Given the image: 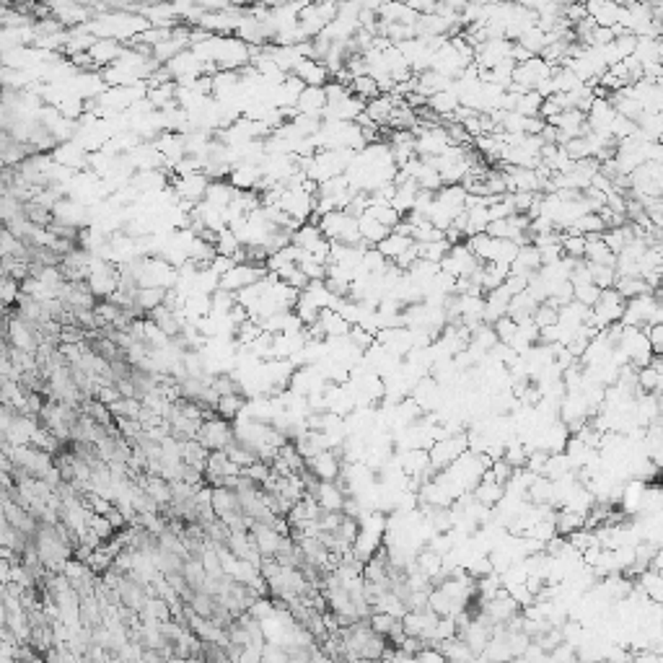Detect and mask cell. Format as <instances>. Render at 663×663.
I'll return each instance as SVG.
<instances>
[{
	"mask_svg": "<svg viewBox=\"0 0 663 663\" xmlns=\"http://www.w3.org/2000/svg\"><path fill=\"white\" fill-rule=\"evenodd\" d=\"M663 47L661 39H650V36H638V44H635V52L632 57L638 60L640 65H653V62H661Z\"/></svg>",
	"mask_w": 663,
	"mask_h": 663,
	"instance_id": "cell-12",
	"label": "cell"
},
{
	"mask_svg": "<svg viewBox=\"0 0 663 663\" xmlns=\"http://www.w3.org/2000/svg\"><path fill=\"white\" fill-rule=\"evenodd\" d=\"M238 249H241V244H238V238L231 233V228L218 231V236H215V254L218 257H236Z\"/></svg>",
	"mask_w": 663,
	"mask_h": 663,
	"instance_id": "cell-21",
	"label": "cell"
},
{
	"mask_svg": "<svg viewBox=\"0 0 663 663\" xmlns=\"http://www.w3.org/2000/svg\"><path fill=\"white\" fill-rule=\"evenodd\" d=\"M122 44L114 39V36H107V39H96L94 44H91V50H88V55H91V60H94V65H114L119 57H122Z\"/></svg>",
	"mask_w": 663,
	"mask_h": 663,
	"instance_id": "cell-7",
	"label": "cell"
},
{
	"mask_svg": "<svg viewBox=\"0 0 663 663\" xmlns=\"http://www.w3.org/2000/svg\"><path fill=\"white\" fill-rule=\"evenodd\" d=\"M622 311H624V298L614 288L601 290L599 301H596L594 308H591V322H588V327H594L596 332L609 329V327L622 322Z\"/></svg>",
	"mask_w": 663,
	"mask_h": 663,
	"instance_id": "cell-1",
	"label": "cell"
},
{
	"mask_svg": "<svg viewBox=\"0 0 663 663\" xmlns=\"http://www.w3.org/2000/svg\"><path fill=\"white\" fill-rule=\"evenodd\" d=\"M599 296H601V290L596 288L594 282L580 285V288L573 290V301H578L580 306H586V308H594V303L599 301Z\"/></svg>",
	"mask_w": 663,
	"mask_h": 663,
	"instance_id": "cell-23",
	"label": "cell"
},
{
	"mask_svg": "<svg viewBox=\"0 0 663 663\" xmlns=\"http://www.w3.org/2000/svg\"><path fill=\"white\" fill-rule=\"evenodd\" d=\"M417 81V94H423L425 99H430V96L441 94V91H446L451 86V81L446 76H441V73H435V70H425V73H420V76H415Z\"/></svg>",
	"mask_w": 663,
	"mask_h": 663,
	"instance_id": "cell-11",
	"label": "cell"
},
{
	"mask_svg": "<svg viewBox=\"0 0 663 663\" xmlns=\"http://www.w3.org/2000/svg\"><path fill=\"white\" fill-rule=\"evenodd\" d=\"M397 624V620L394 617H389V614H383V612H371V617H368V627L374 629L376 635H389V629Z\"/></svg>",
	"mask_w": 663,
	"mask_h": 663,
	"instance_id": "cell-24",
	"label": "cell"
},
{
	"mask_svg": "<svg viewBox=\"0 0 663 663\" xmlns=\"http://www.w3.org/2000/svg\"><path fill=\"white\" fill-rule=\"evenodd\" d=\"M425 107H428V109H430V111H433L435 117L451 119V117H453V114H456V109H459L461 104H459V96L453 94L451 88H446V91H441V94L430 96V99H428Z\"/></svg>",
	"mask_w": 663,
	"mask_h": 663,
	"instance_id": "cell-9",
	"label": "cell"
},
{
	"mask_svg": "<svg viewBox=\"0 0 663 663\" xmlns=\"http://www.w3.org/2000/svg\"><path fill=\"white\" fill-rule=\"evenodd\" d=\"M303 461H306V469L319 482H337V477L342 474V459L337 451H322V453Z\"/></svg>",
	"mask_w": 663,
	"mask_h": 663,
	"instance_id": "cell-3",
	"label": "cell"
},
{
	"mask_svg": "<svg viewBox=\"0 0 663 663\" xmlns=\"http://www.w3.org/2000/svg\"><path fill=\"white\" fill-rule=\"evenodd\" d=\"M562 254L568 259H583L586 254V236H573V233H562Z\"/></svg>",
	"mask_w": 663,
	"mask_h": 663,
	"instance_id": "cell-20",
	"label": "cell"
},
{
	"mask_svg": "<svg viewBox=\"0 0 663 663\" xmlns=\"http://www.w3.org/2000/svg\"><path fill=\"white\" fill-rule=\"evenodd\" d=\"M552 70L554 68H549L542 57L526 60V62H521V65L513 68V86L510 88H516V91H536L545 81H549Z\"/></svg>",
	"mask_w": 663,
	"mask_h": 663,
	"instance_id": "cell-2",
	"label": "cell"
},
{
	"mask_svg": "<svg viewBox=\"0 0 663 663\" xmlns=\"http://www.w3.org/2000/svg\"><path fill=\"white\" fill-rule=\"evenodd\" d=\"M417 249V259H423V262H433V264H441L443 257L449 254L451 244L446 241V238H441V241H430V244H415Z\"/></svg>",
	"mask_w": 663,
	"mask_h": 663,
	"instance_id": "cell-14",
	"label": "cell"
},
{
	"mask_svg": "<svg viewBox=\"0 0 663 663\" xmlns=\"http://www.w3.org/2000/svg\"><path fill=\"white\" fill-rule=\"evenodd\" d=\"M583 528V513H575V510H565L562 508L557 516H554V531L557 536H570Z\"/></svg>",
	"mask_w": 663,
	"mask_h": 663,
	"instance_id": "cell-13",
	"label": "cell"
},
{
	"mask_svg": "<svg viewBox=\"0 0 663 663\" xmlns=\"http://www.w3.org/2000/svg\"><path fill=\"white\" fill-rule=\"evenodd\" d=\"M417 663H449L446 658H443L441 650H435V648H425V650H420V653L415 655Z\"/></svg>",
	"mask_w": 663,
	"mask_h": 663,
	"instance_id": "cell-26",
	"label": "cell"
},
{
	"mask_svg": "<svg viewBox=\"0 0 663 663\" xmlns=\"http://www.w3.org/2000/svg\"><path fill=\"white\" fill-rule=\"evenodd\" d=\"M474 498H477V503H479V505L493 508V505H498V503L505 498V487L495 485V482H477Z\"/></svg>",
	"mask_w": 663,
	"mask_h": 663,
	"instance_id": "cell-15",
	"label": "cell"
},
{
	"mask_svg": "<svg viewBox=\"0 0 663 663\" xmlns=\"http://www.w3.org/2000/svg\"><path fill=\"white\" fill-rule=\"evenodd\" d=\"M495 329V337H498V342H503V345H510L513 342V337H516V332H519V324L513 322V319H508V316H503V319H498V322L493 324Z\"/></svg>",
	"mask_w": 663,
	"mask_h": 663,
	"instance_id": "cell-22",
	"label": "cell"
},
{
	"mask_svg": "<svg viewBox=\"0 0 663 663\" xmlns=\"http://www.w3.org/2000/svg\"><path fill=\"white\" fill-rule=\"evenodd\" d=\"M290 76H296L303 86H316V88H324L332 78L324 62H316V60H301Z\"/></svg>",
	"mask_w": 663,
	"mask_h": 663,
	"instance_id": "cell-5",
	"label": "cell"
},
{
	"mask_svg": "<svg viewBox=\"0 0 663 663\" xmlns=\"http://www.w3.org/2000/svg\"><path fill=\"white\" fill-rule=\"evenodd\" d=\"M327 109V94L324 88H316V86H306L301 96L296 99V111L298 114H322Z\"/></svg>",
	"mask_w": 663,
	"mask_h": 663,
	"instance_id": "cell-8",
	"label": "cell"
},
{
	"mask_svg": "<svg viewBox=\"0 0 663 663\" xmlns=\"http://www.w3.org/2000/svg\"><path fill=\"white\" fill-rule=\"evenodd\" d=\"M645 337H648V345H650V353L653 355H661L663 350V324H655V327H645Z\"/></svg>",
	"mask_w": 663,
	"mask_h": 663,
	"instance_id": "cell-25",
	"label": "cell"
},
{
	"mask_svg": "<svg viewBox=\"0 0 663 663\" xmlns=\"http://www.w3.org/2000/svg\"><path fill=\"white\" fill-rule=\"evenodd\" d=\"M412 244H415V241H412L409 236H402V233H394V231H391L389 236L383 238L381 244L376 247V252H378V254H381L383 259H386V262L391 264L399 254H404V252H407V249L412 247Z\"/></svg>",
	"mask_w": 663,
	"mask_h": 663,
	"instance_id": "cell-10",
	"label": "cell"
},
{
	"mask_svg": "<svg viewBox=\"0 0 663 663\" xmlns=\"http://www.w3.org/2000/svg\"><path fill=\"white\" fill-rule=\"evenodd\" d=\"M542 267V257H539V249L534 244H524L519 247V254L510 262V275H519V278H531L534 273H539Z\"/></svg>",
	"mask_w": 663,
	"mask_h": 663,
	"instance_id": "cell-4",
	"label": "cell"
},
{
	"mask_svg": "<svg viewBox=\"0 0 663 663\" xmlns=\"http://www.w3.org/2000/svg\"><path fill=\"white\" fill-rule=\"evenodd\" d=\"M588 264V275H591V282H594L599 290H609L614 288V282H617V273H614V267H609V264Z\"/></svg>",
	"mask_w": 663,
	"mask_h": 663,
	"instance_id": "cell-18",
	"label": "cell"
},
{
	"mask_svg": "<svg viewBox=\"0 0 663 663\" xmlns=\"http://www.w3.org/2000/svg\"><path fill=\"white\" fill-rule=\"evenodd\" d=\"M545 39H547L545 32H542L539 26H531V29H526V32L516 39V44H521L531 57H539V52L545 50Z\"/></svg>",
	"mask_w": 663,
	"mask_h": 663,
	"instance_id": "cell-17",
	"label": "cell"
},
{
	"mask_svg": "<svg viewBox=\"0 0 663 663\" xmlns=\"http://www.w3.org/2000/svg\"><path fill=\"white\" fill-rule=\"evenodd\" d=\"M374 221H378L383 226V228H389V231H394L397 228V223L402 221V215L391 207V205H368V210H366Z\"/></svg>",
	"mask_w": 663,
	"mask_h": 663,
	"instance_id": "cell-19",
	"label": "cell"
},
{
	"mask_svg": "<svg viewBox=\"0 0 663 663\" xmlns=\"http://www.w3.org/2000/svg\"><path fill=\"white\" fill-rule=\"evenodd\" d=\"M474 148L485 156L487 161H500L503 153V135H479L472 140Z\"/></svg>",
	"mask_w": 663,
	"mask_h": 663,
	"instance_id": "cell-16",
	"label": "cell"
},
{
	"mask_svg": "<svg viewBox=\"0 0 663 663\" xmlns=\"http://www.w3.org/2000/svg\"><path fill=\"white\" fill-rule=\"evenodd\" d=\"M311 498H314L316 505H319L322 510L342 513V503H345V498H348V495H345L340 487H337V482H319Z\"/></svg>",
	"mask_w": 663,
	"mask_h": 663,
	"instance_id": "cell-6",
	"label": "cell"
}]
</instances>
